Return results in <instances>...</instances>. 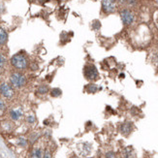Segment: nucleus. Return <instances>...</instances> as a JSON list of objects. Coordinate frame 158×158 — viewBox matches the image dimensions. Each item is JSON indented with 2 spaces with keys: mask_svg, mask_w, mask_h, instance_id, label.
Here are the masks:
<instances>
[{
  "mask_svg": "<svg viewBox=\"0 0 158 158\" xmlns=\"http://www.w3.org/2000/svg\"><path fill=\"white\" fill-rule=\"evenodd\" d=\"M83 75L86 77V79H87L89 80H95L98 79L99 73H98L97 68L95 67L94 65L89 64L83 69Z\"/></svg>",
  "mask_w": 158,
  "mask_h": 158,
  "instance_id": "7ed1b4c3",
  "label": "nucleus"
},
{
  "mask_svg": "<svg viewBox=\"0 0 158 158\" xmlns=\"http://www.w3.org/2000/svg\"><path fill=\"white\" fill-rule=\"evenodd\" d=\"M61 94H62L61 89H57V87H56V89H53L50 90V95L53 97H58V96H60Z\"/></svg>",
  "mask_w": 158,
  "mask_h": 158,
  "instance_id": "ddd939ff",
  "label": "nucleus"
},
{
  "mask_svg": "<svg viewBox=\"0 0 158 158\" xmlns=\"http://www.w3.org/2000/svg\"><path fill=\"white\" fill-rule=\"evenodd\" d=\"M106 156H107V158H115V153H113V152H108L107 154H106Z\"/></svg>",
  "mask_w": 158,
  "mask_h": 158,
  "instance_id": "6ab92c4d",
  "label": "nucleus"
},
{
  "mask_svg": "<svg viewBox=\"0 0 158 158\" xmlns=\"http://www.w3.org/2000/svg\"><path fill=\"white\" fill-rule=\"evenodd\" d=\"M43 157V151L41 148H35L31 152V158H42Z\"/></svg>",
  "mask_w": 158,
  "mask_h": 158,
  "instance_id": "9d476101",
  "label": "nucleus"
},
{
  "mask_svg": "<svg viewBox=\"0 0 158 158\" xmlns=\"http://www.w3.org/2000/svg\"><path fill=\"white\" fill-rule=\"evenodd\" d=\"M97 90H98V87L93 83H90L86 86V91H89V92L94 93V92H96Z\"/></svg>",
  "mask_w": 158,
  "mask_h": 158,
  "instance_id": "4468645a",
  "label": "nucleus"
},
{
  "mask_svg": "<svg viewBox=\"0 0 158 158\" xmlns=\"http://www.w3.org/2000/svg\"><path fill=\"white\" fill-rule=\"evenodd\" d=\"M8 42V33L3 27H0V46L6 45Z\"/></svg>",
  "mask_w": 158,
  "mask_h": 158,
  "instance_id": "6e6552de",
  "label": "nucleus"
},
{
  "mask_svg": "<svg viewBox=\"0 0 158 158\" xmlns=\"http://www.w3.org/2000/svg\"><path fill=\"white\" fill-rule=\"evenodd\" d=\"M7 63V58L3 53H0V72H2L4 70L5 66Z\"/></svg>",
  "mask_w": 158,
  "mask_h": 158,
  "instance_id": "f8f14e48",
  "label": "nucleus"
},
{
  "mask_svg": "<svg viewBox=\"0 0 158 158\" xmlns=\"http://www.w3.org/2000/svg\"><path fill=\"white\" fill-rule=\"evenodd\" d=\"M18 144H19L20 146H25L27 145V141L24 138H20L19 139V142H18Z\"/></svg>",
  "mask_w": 158,
  "mask_h": 158,
  "instance_id": "2eb2a0df",
  "label": "nucleus"
},
{
  "mask_svg": "<svg viewBox=\"0 0 158 158\" xmlns=\"http://www.w3.org/2000/svg\"><path fill=\"white\" fill-rule=\"evenodd\" d=\"M43 158H51V154H50V150H46L45 151V154H44V156Z\"/></svg>",
  "mask_w": 158,
  "mask_h": 158,
  "instance_id": "f3484780",
  "label": "nucleus"
},
{
  "mask_svg": "<svg viewBox=\"0 0 158 158\" xmlns=\"http://www.w3.org/2000/svg\"><path fill=\"white\" fill-rule=\"evenodd\" d=\"M133 129V125H132L131 122H125L123 124H121L120 126V132L123 135H128Z\"/></svg>",
  "mask_w": 158,
  "mask_h": 158,
  "instance_id": "0eeeda50",
  "label": "nucleus"
},
{
  "mask_svg": "<svg viewBox=\"0 0 158 158\" xmlns=\"http://www.w3.org/2000/svg\"><path fill=\"white\" fill-rule=\"evenodd\" d=\"M116 0H102V10L106 14H112L116 12Z\"/></svg>",
  "mask_w": 158,
  "mask_h": 158,
  "instance_id": "39448f33",
  "label": "nucleus"
},
{
  "mask_svg": "<svg viewBox=\"0 0 158 158\" xmlns=\"http://www.w3.org/2000/svg\"><path fill=\"white\" fill-rule=\"evenodd\" d=\"M5 104H4V102H3L1 99H0V113H2L3 112L5 111Z\"/></svg>",
  "mask_w": 158,
  "mask_h": 158,
  "instance_id": "dca6fc26",
  "label": "nucleus"
},
{
  "mask_svg": "<svg viewBox=\"0 0 158 158\" xmlns=\"http://www.w3.org/2000/svg\"><path fill=\"white\" fill-rule=\"evenodd\" d=\"M10 83L13 86V87L21 89L26 84V77L19 71L13 72L10 75Z\"/></svg>",
  "mask_w": 158,
  "mask_h": 158,
  "instance_id": "f03ea898",
  "label": "nucleus"
},
{
  "mask_svg": "<svg viewBox=\"0 0 158 158\" xmlns=\"http://www.w3.org/2000/svg\"><path fill=\"white\" fill-rule=\"evenodd\" d=\"M10 63L18 71H23L28 67V58L23 53H18L11 57Z\"/></svg>",
  "mask_w": 158,
  "mask_h": 158,
  "instance_id": "f257e3e1",
  "label": "nucleus"
},
{
  "mask_svg": "<svg viewBox=\"0 0 158 158\" xmlns=\"http://www.w3.org/2000/svg\"><path fill=\"white\" fill-rule=\"evenodd\" d=\"M27 121L29 123H34L35 122V117L33 116H29L27 117Z\"/></svg>",
  "mask_w": 158,
  "mask_h": 158,
  "instance_id": "a211bd4d",
  "label": "nucleus"
},
{
  "mask_svg": "<svg viewBox=\"0 0 158 158\" xmlns=\"http://www.w3.org/2000/svg\"><path fill=\"white\" fill-rule=\"evenodd\" d=\"M23 116V113L19 110H11L10 111V116L13 120H19L20 118V116Z\"/></svg>",
  "mask_w": 158,
  "mask_h": 158,
  "instance_id": "1a4fd4ad",
  "label": "nucleus"
},
{
  "mask_svg": "<svg viewBox=\"0 0 158 158\" xmlns=\"http://www.w3.org/2000/svg\"><path fill=\"white\" fill-rule=\"evenodd\" d=\"M120 18L122 20V23L125 25H131L134 21V15L128 9H123L120 12Z\"/></svg>",
  "mask_w": 158,
  "mask_h": 158,
  "instance_id": "423d86ee",
  "label": "nucleus"
},
{
  "mask_svg": "<svg viewBox=\"0 0 158 158\" xmlns=\"http://www.w3.org/2000/svg\"><path fill=\"white\" fill-rule=\"evenodd\" d=\"M73 158H78V157H73Z\"/></svg>",
  "mask_w": 158,
  "mask_h": 158,
  "instance_id": "412c9836",
  "label": "nucleus"
},
{
  "mask_svg": "<svg viewBox=\"0 0 158 158\" xmlns=\"http://www.w3.org/2000/svg\"><path fill=\"white\" fill-rule=\"evenodd\" d=\"M0 94L5 98H12L15 95V90L13 89V86L9 83H2L0 84Z\"/></svg>",
  "mask_w": 158,
  "mask_h": 158,
  "instance_id": "20e7f679",
  "label": "nucleus"
},
{
  "mask_svg": "<svg viewBox=\"0 0 158 158\" xmlns=\"http://www.w3.org/2000/svg\"><path fill=\"white\" fill-rule=\"evenodd\" d=\"M118 2L120 3V4H124V3L127 2V0H118Z\"/></svg>",
  "mask_w": 158,
  "mask_h": 158,
  "instance_id": "aec40b11",
  "label": "nucleus"
},
{
  "mask_svg": "<svg viewBox=\"0 0 158 158\" xmlns=\"http://www.w3.org/2000/svg\"><path fill=\"white\" fill-rule=\"evenodd\" d=\"M48 92H49V87H48V86H46V84H41L37 89L38 94L44 95V94H47Z\"/></svg>",
  "mask_w": 158,
  "mask_h": 158,
  "instance_id": "9b49d317",
  "label": "nucleus"
}]
</instances>
